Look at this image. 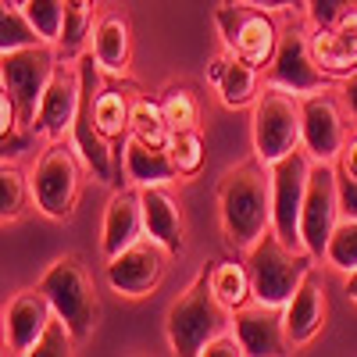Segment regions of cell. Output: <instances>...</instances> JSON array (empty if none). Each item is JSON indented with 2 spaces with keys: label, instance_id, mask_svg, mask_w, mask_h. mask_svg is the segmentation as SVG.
Segmentation results:
<instances>
[{
  "label": "cell",
  "instance_id": "6da1fadb",
  "mask_svg": "<svg viewBox=\"0 0 357 357\" xmlns=\"http://www.w3.org/2000/svg\"><path fill=\"white\" fill-rule=\"evenodd\" d=\"M218 218L225 243L243 254L272 229V168L261 158L243 161L222 175Z\"/></svg>",
  "mask_w": 357,
  "mask_h": 357
},
{
  "label": "cell",
  "instance_id": "7a4b0ae2",
  "mask_svg": "<svg viewBox=\"0 0 357 357\" xmlns=\"http://www.w3.org/2000/svg\"><path fill=\"white\" fill-rule=\"evenodd\" d=\"M225 329H232V311L215 296L211 275L204 268L186 286V293H178V301L168 307V318H165L168 347L178 357H197L207 340L225 333Z\"/></svg>",
  "mask_w": 357,
  "mask_h": 357
},
{
  "label": "cell",
  "instance_id": "3957f363",
  "mask_svg": "<svg viewBox=\"0 0 357 357\" xmlns=\"http://www.w3.org/2000/svg\"><path fill=\"white\" fill-rule=\"evenodd\" d=\"M311 261L314 257L307 250L289 247L275 229H268L247 250V268H250V279H254V301L286 307V301L296 293V286H301L304 275L314 268Z\"/></svg>",
  "mask_w": 357,
  "mask_h": 357
},
{
  "label": "cell",
  "instance_id": "277c9868",
  "mask_svg": "<svg viewBox=\"0 0 357 357\" xmlns=\"http://www.w3.org/2000/svg\"><path fill=\"white\" fill-rule=\"evenodd\" d=\"M40 289L50 296L54 314H61L68 321V329L75 333L79 343H86L89 336H93L97 318H100V301H97L93 275H89V268L82 264L79 254L57 257L43 272Z\"/></svg>",
  "mask_w": 357,
  "mask_h": 357
},
{
  "label": "cell",
  "instance_id": "5b68a950",
  "mask_svg": "<svg viewBox=\"0 0 357 357\" xmlns=\"http://www.w3.org/2000/svg\"><path fill=\"white\" fill-rule=\"evenodd\" d=\"M250 136H254V158H261L264 165H272V161L293 154L296 146H304L301 97L264 82V93L254 100Z\"/></svg>",
  "mask_w": 357,
  "mask_h": 357
},
{
  "label": "cell",
  "instance_id": "8992f818",
  "mask_svg": "<svg viewBox=\"0 0 357 357\" xmlns=\"http://www.w3.org/2000/svg\"><path fill=\"white\" fill-rule=\"evenodd\" d=\"M82 172H86V161L75 151L72 139L47 143V151L36 158V168H33V197L47 218L61 222L75 211V200L82 190Z\"/></svg>",
  "mask_w": 357,
  "mask_h": 357
},
{
  "label": "cell",
  "instance_id": "52a82bcc",
  "mask_svg": "<svg viewBox=\"0 0 357 357\" xmlns=\"http://www.w3.org/2000/svg\"><path fill=\"white\" fill-rule=\"evenodd\" d=\"M61 65V50L54 43H36V47H22V50H8L0 54V89H8L15 97L22 122L33 129L40 100L47 93V86Z\"/></svg>",
  "mask_w": 357,
  "mask_h": 357
},
{
  "label": "cell",
  "instance_id": "ba28073f",
  "mask_svg": "<svg viewBox=\"0 0 357 357\" xmlns=\"http://www.w3.org/2000/svg\"><path fill=\"white\" fill-rule=\"evenodd\" d=\"M215 22H218V33H222V43H225L229 54H236V57H243V61L257 65L261 72L272 65L282 33H279L275 18L268 15V11L229 0L225 8H218Z\"/></svg>",
  "mask_w": 357,
  "mask_h": 357
},
{
  "label": "cell",
  "instance_id": "9c48e42d",
  "mask_svg": "<svg viewBox=\"0 0 357 357\" xmlns=\"http://www.w3.org/2000/svg\"><path fill=\"white\" fill-rule=\"evenodd\" d=\"M268 168H272V229L282 236L289 247L304 250L301 211H304V197H307L314 158L304 151V146H296L293 154L272 161Z\"/></svg>",
  "mask_w": 357,
  "mask_h": 357
},
{
  "label": "cell",
  "instance_id": "30bf717a",
  "mask_svg": "<svg viewBox=\"0 0 357 357\" xmlns=\"http://www.w3.org/2000/svg\"><path fill=\"white\" fill-rule=\"evenodd\" d=\"M340 218H343L340 168H336V161H314L304 211H301V240L311 257H325V247H329Z\"/></svg>",
  "mask_w": 357,
  "mask_h": 357
},
{
  "label": "cell",
  "instance_id": "8fae6325",
  "mask_svg": "<svg viewBox=\"0 0 357 357\" xmlns=\"http://www.w3.org/2000/svg\"><path fill=\"white\" fill-rule=\"evenodd\" d=\"M168 247L158 243L154 236H143L132 247H126L122 254L107 257L104 268V279L118 296H129V301H139V296H151L161 279H165V268H168Z\"/></svg>",
  "mask_w": 357,
  "mask_h": 357
},
{
  "label": "cell",
  "instance_id": "7c38bea8",
  "mask_svg": "<svg viewBox=\"0 0 357 357\" xmlns=\"http://www.w3.org/2000/svg\"><path fill=\"white\" fill-rule=\"evenodd\" d=\"M268 86H279V89H289L296 97H307V93H321L329 89L333 75H325L311 54V36L301 33V29H289L279 40V50L268 65V75H264Z\"/></svg>",
  "mask_w": 357,
  "mask_h": 357
},
{
  "label": "cell",
  "instance_id": "4fadbf2b",
  "mask_svg": "<svg viewBox=\"0 0 357 357\" xmlns=\"http://www.w3.org/2000/svg\"><path fill=\"white\" fill-rule=\"evenodd\" d=\"M79 100H82V75H79V61H61L47 86V93L40 100L36 122L33 129L43 132L47 139H65L72 136L75 114H79Z\"/></svg>",
  "mask_w": 357,
  "mask_h": 357
},
{
  "label": "cell",
  "instance_id": "5bb4252c",
  "mask_svg": "<svg viewBox=\"0 0 357 357\" xmlns=\"http://www.w3.org/2000/svg\"><path fill=\"white\" fill-rule=\"evenodd\" d=\"M50 318H54V304L40 286L18 289L4 307V354L29 357L36 340L43 336V329L50 325Z\"/></svg>",
  "mask_w": 357,
  "mask_h": 357
},
{
  "label": "cell",
  "instance_id": "9a60e30c",
  "mask_svg": "<svg viewBox=\"0 0 357 357\" xmlns=\"http://www.w3.org/2000/svg\"><path fill=\"white\" fill-rule=\"evenodd\" d=\"M301 111H304V151L314 161H336L347 143V122L336 97H329V89L307 93L301 97Z\"/></svg>",
  "mask_w": 357,
  "mask_h": 357
},
{
  "label": "cell",
  "instance_id": "2e32d148",
  "mask_svg": "<svg viewBox=\"0 0 357 357\" xmlns=\"http://www.w3.org/2000/svg\"><path fill=\"white\" fill-rule=\"evenodd\" d=\"M232 329L250 357H275V354H286V347H289L286 311L275 304L250 301L247 307L232 311Z\"/></svg>",
  "mask_w": 357,
  "mask_h": 357
},
{
  "label": "cell",
  "instance_id": "e0dca14e",
  "mask_svg": "<svg viewBox=\"0 0 357 357\" xmlns=\"http://www.w3.org/2000/svg\"><path fill=\"white\" fill-rule=\"evenodd\" d=\"M311 54L325 75L333 79H347L357 72V8L347 11L340 22L325 25V29H311Z\"/></svg>",
  "mask_w": 357,
  "mask_h": 357
},
{
  "label": "cell",
  "instance_id": "ac0fdd59",
  "mask_svg": "<svg viewBox=\"0 0 357 357\" xmlns=\"http://www.w3.org/2000/svg\"><path fill=\"white\" fill-rule=\"evenodd\" d=\"M143 236H146V225H143V190L139 186L118 190L107 200L104 225H100V250H104V257L122 254L126 247L143 240Z\"/></svg>",
  "mask_w": 357,
  "mask_h": 357
},
{
  "label": "cell",
  "instance_id": "d6986e66",
  "mask_svg": "<svg viewBox=\"0 0 357 357\" xmlns=\"http://www.w3.org/2000/svg\"><path fill=\"white\" fill-rule=\"evenodd\" d=\"M282 311H286L289 347H304L321 333V325H325V282L314 268L304 275V282L296 286V293L286 301Z\"/></svg>",
  "mask_w": 357,
  "mask_h": 357
},
{
  "label": "cell",
  "instance_id": "ffe728a7",
  "mask_svg": "<svg viewBox=\"0 0 357 357\" xmlns=\"http://www.w3.org/2000/svg\"><path fill=\"white\" fill-rule=\"evenodd\" d=\"M122 165H126V178L132 186L146 190V186H168L178 178V168L168 154V146H151V143H139L132 136L122 139Z\"/></svg>",
  "mask_w": 357,
  "mask_h": 357
},
{
  "label": "cell",
  "instance_id": "44dd1931",
  "mask_svg": "<svg viewBox=\"0 0 357 357\" xmlns=\"http://www.w3.org/2000/svg\"><path fill=\"white\" fill-rule=\"evenodd\" d=\"M143 225L146 236H154L158 243H165L172 254L186 247V222H183V207L172 200L165 186H146L143 190Z\"/></svg>",
  "mask_w": 357,
  "mask_h": 357
},
{
  "label": "cell",
  "instance_id": "7402d4cb",
  "mask_svg": "<svg viewBox=\"0 0 357 357\" xmlns=\"http://www.w3.org/2000/svg\"><path fill=\"white\" fill-rule=\"evenodd\" d=\"M93 57L107 75H126L132 61V25L122 11H107L93 25Z\"/></svg>",
  "mask_w": 357,
  "mask_h": 357
},
{
  "label": "cell",
  "instance_id": "603a6c76",
  "mask_svg": "<svg viewBox=\"0 0 357 357\" xmlns=\"http://www.w3.org/2000/svg\"><path fill=\"white\" fill-rule=\"evenodd\" d=\"M257 82H261V68L232 54L229 65H225V72H222L218 82H215V89H218V100H222L229 111H240V107H250V104L261 97Z\"/></svg>",
  "mask_w": 357,
  "mask_h": 357
},
{
  "label": "cell",
  "instance_id": "cb8c5ba5",
  "mask_svg": "<svg viewBox=\"0 0 357 357\" xmlns=\"http://www.w3.org/2000/svg\"><path fill=\"white\" fill-rule=\"evenodd\" d=\"M207 275H211V289L215 296L229 307V311H240L254 301V279H250V268L247 261H218L207 268Z\"/></svg>",
  "mask_w": 357,
  "mask_h": 357
},
{
  "label": "cell",
  "instance_id": "d4e9b609",
  "mask_svg": "<svg viewBox=\"0 0 357 357\" xmlns=\"http://www.w3.org/2000/svg\"><path fill=\"white\" fill-rule=\"evenodd\" d=\"M93 118H97V129L111 143L126 139L129 136V118H132V100L118 86H100V93L93 100Z\"/></svg>",
  "mask_w": 357,
  "mask_h": 357
},
{
  "label": "cell",
  "instance_id": "484cf974",
  "mask_svg": "<svg viewBox=\"0 0 357 357\" xmlns=\"http://www.w3.org/2000/svg\"><path fill=\"white\" fill-rule=\"evenodd\" d=\"M129 136L139 139V143H151V146H168L172 143V126L165 118L161 100H151V97H136L132 100Z\"/></svg>",
  "mask_w": 357,
  "mask_h": 357
},
{
  "label": "cell",
  "instance_id": "4316f807",
  "mask_svg": "<svg viewBox=\"0 0 357 357\" xmlns=\"http://www.w3.org/2000/svg\"><path fill=\"white\" fill-rule=\"evenodd\" d=\"M33 175H25L18 165L4 161L0 165V218L15 222L25 215V207L33 204Z\"/></svg>",
  "mask_w": 357,
  "mask_h": 357
},
{
  "label": "cell",
  "instance_id": "83f0119b",
  "mask_svg": "<svg viewBox=\"0 0 357 357\" xmlns=\"http://www.w3.org/2000/svg\"><path fill=\"white\" fill-rule=\"evenodd\" d=\"M161 107H165L172 132H186V129L200 126V100L190 86H168L161 97Z\"/></svg>",
  "mask_w": 357,
  "mask_h": 357
},
{
  "label": "cell",
  "instance_id": "f1b7e54d",
  "mask_svg": "<svg viewBox=\"0 0 357 357\" xmlns=\"http://www.w3.org/2000/svg\"><path fill=\"white\" fill-rule=\"evenodd\" d=\"M36 43H47V40L40 36V29L29 22L25 8H4V15H0V54L36 47Z\"/></svg>",
  "mask_w": 357,
  "mask_h": 357
},
{
  "label": "cell",
  "instance_id": "f546056e",
  "mask_svg": "<svg viewBox=\"0 0 357 357\" xmlns=\"http://www.w3.org/2000/svg\"><path fill=\"white\" fill-rule=\"evenodd\" d=\"M325 264L343 275L357 268V218H347V215L340 218L329 247H325Z\"/></svg>",
  "mask_w": 357,
  "mask_h": 357
},
{
  "label": "cell",
  "instance_id": "4dcf8cb0",
  "mask_svg": "<svg viewBox=\"0 0 357 357\" xmlns=\"http://www.w3.org/2000/svg\"><path fill=\"white\" fill-rule=\"evenodd\" d=\"M25 15H29V22L40 29V36H43L47 43L57 47V40H61V33H65L68 0H29V4H25Z\"/></svg>",
  "mask_w": 357,
  "mask_h": 357
},
{
  "label": "cell",
  "instance_id": "1f68e13d",
  "mask_svg": "<svg viewBox=\"0 0 357 357\" xmlns=\"http://www.w3.org/2000/svg\"><path fill=\"white\" fill-rule=\"evenodd\" d=\"M168 154H172V161H175L178 175H186V178H190V175H197V172L204 168V158H207V151H204V136H200L197 129L172 132Z\"/></svg>",
  "mask_w": 357,
  "mask_h": 357
},
{
  "label": "cell",
  "instance_id": "d6a6232c",
  "mask_svg": "<svg viewBox=\"0 0 357 357\" xmlns=\"http://www.w3.org/2000/svg\"><path fill=\"white\" fill-rule=\"evenodd\" d=\"M75 343H79V340H75V333L68 329V321H65L61 314H54L29 357H68V354L75 350Z\"/></svg>",
  "mask_w": 357,
  "mask_h": 357
},
{
  "label": "cell",
  "instance_id": "836d02e7",
  "mask_svg": "<svg viewBox=\"0 0 357 357\" xmlns=\"http://www.w3.org/2000/svg\"><path fill=\"white\" fill-rule=\"evenodd\" d=\"M357 8V0H304V11H307V22L311 29H325V25H333L340 22L347 11Z\"/></svg>",
  "mask_w": 357,
  "mask_h": 357
},
{
  "label": "cell",
  "instance_id": "e575fe53",
  "mask_svg": "<svg viewBox=\"0 0 357 357\" xmlns=\"http://www.w3.org/2000/svg\"><path fill=\"white\" fill-rule=\"evenodd\" d=\"M243 354L247 350H243L240 336H236V329H225V333L211 336L204 343V350H200V357H243Z\"/></svg>",
  "mask_w": 357,
  "mask_h": 357
},
{
  "label": "cell",
  "instance_id": "d590c367",
  "mask_svg": "<svg viewBox=\"0 0 357 357\" xmlns=\"http://www.w3.org/2000/svg\"><path fill=\"white\" fill-rule=\"evenodd\" d=\"M336 168H340V175L357 178V132H354V136H347L343 151H340V158H336Z\"/></svg>",
  "mask_w": 357,
  "mask_h": 357
},
{
  "label": "cell",
  "instance_id": "8d00e7d4",
  "mask_svg": "<svg viewBox=\"0 0 357 357\" xmlns=\"http://www.w3.org/2000/svg\"><path fill=\"white\" fill-rule=\"evenodd\" d=\"M340 200H343V215L357 218V178L340 175Z\"/></svg>",
  "mask_w": 357,
  "mask_h": 357
},
{
  "label": "cell",
  "instance_id": "74e56055",
  "mask_svg": "<svg viewBox=\"0 0 357 357\" xmlns=\"http://www.w3.org/2000/svg\"><path fill=\"white\" fill-rule=\"evenodd\" d=\"M343 100H347V111H350V118L357 122V72L343 79Z\"/></svg>",
  "mask_w": 357,
  "mask_h": 357
},
{
  "label": "cell",
  "instance_id": "f35d334b",
  "mask_svg": "<svg viewBox=\"0 0 357 357\" xmlns=\"http://www.w3.org/2000/svg\"><path fill=\"white\" fill-rule=\"evenodd\" d=\"M236 4H250V8H261V11H279V8H293L296 0H236Z\"/></svg>",
  "mask_w": 357,
  "mask_h": 357
},
{
  "label": "cell",
  "instance_id": "ab89813d",
  "mask_svg": "<svg viewBox=\"0 0 357 357\" xmlns=\"http://www.w3.org/2000/svg\"><path fill=\"white\" fill-rule=\"evenodd\" d=\"M347 296L357 304V268H354V272H347Z\"/></svg>",
  "mask_w": 357,
  "mask_h": 357
},
{
  "label": "cell",
  "instance_id": "60d3db41",
  "mask_svg": "<svg viewBox=\"0 0 357 357\" xmlns=\"http://www.w3.org/2000/svg\"><path fill=\"white\" fill-rule=\"evenodd\" d=\"M29 0H4V8H25Z\"/></svg>",
  "mask_w": 357,
  "mask_h": 357
}]
</instances>
